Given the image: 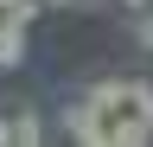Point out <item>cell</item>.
<instances>
[{"instance_id": "8992f818", "label": "cell", "mask_w": 153, "mask_h": 147, "mask_svg": "<svg viewBox=\"0 0 153 147\" xmlns=\"http://www.w3.org/2000/svg\"><path fill=\"white\" fill-rule=\"evenodd\" d=\"M38 13H45V0H0V19H19V26H32Z\"/></svg>"}, {"instance_id": "7a4b0ae2", "label": "cell", "mask_w": 153, "mask_h": 147, "mask_svg": "<svg viewBox=\"0 0 153 147\" xmlns=\"http://www.w3.org/2000/svg\"><path fill=\"white\" fill-rule=\"evenodd\" d=\"M64 134H70V141H89V147H96V134H102V122H96V109H89L83 96L64 109Z\"/></svg>"}, {"instance_id": "277c9868", "label": "cell", "mask_w": 153, "mask_h": 147, "mask_svg": "<svg viewBox=\"0 0 153 147\" xmlns=\"http://www.w3.org/2000/svg\"><path fill=\"white\" fill-rule=\"evenodd\" d=\"M121 19H128V45L153 58V7H140V13H121Z\"/></svg>"}, {"instance_id": "5b68a950", "label": "cell", "mask_w": 153, "mask_h": 147, "mask_svg": "<svg viewBox=\"0 0 153 147\" xmlns=\"http://www.w3.org/2000/svg\"><path fill=\"white\" fill-rule=\"evenodd\" d=\"M128 102H134V115L153 128V83H147V77H128Z\"/></svg>"}, {"instance_id": "9c48e42d", "label": "cell", "mask_w": 153, "mask_h": 147, "mask_svg": "<svg viewBox=\"0 0 153 147\" xmlns=\"http://www.w3.org/2000/svg\"><path fill=\"white\" fill-rule=\"evenodd\" d=\"M45 7H76V0H45Z\"/></svg>"}, {"instance_id": "6da1fadb", "label": "cell", "mask_w": 153, "mask_h": 147, "mask_svg": "<svg viewBox=\"0 0 153 147\" xmlns=\"http://www.w3.org/2000/svg\"><path fill=\"white\" fill-rule=\"evenodd\" d=\"M26 45H32V26L0 19V70H19V64H26Z\"/></svg>"}, {"instance_id": "52a82bcc", "label": "cell", "mask_w": 153, "mask_h": 147, "mask_svg": "<svg viewBox=\"0 0 153 147\" xmlns=\"http://www.w3.org/2000/svg\"><path fill=\"white\" fill-rule=\"evenodd\" d=\"M115 13H140V7H153V0H108Z\"/></svg>"}, {"instance_id": "ba28073f", "label": "cell", "mask_w": 153, "mask_h": 147, "mask_svg": "<svg viewBox=\"0 0 153 147\" xmlns=\"http://www.w3.org/2000/svg\"><path fill=\"white\" fill-rule=\"evenodd\" d=\"M0 147H13V115H0Z\"/></svg>"}, {"instance_id": "3957f363", "label": "cell", "mask_w": 153, "mask_h": 147, "mask_svg": "<svg viewBox=\"0 0 153 147\" xmlns=\"http://www.w3.org/2000/svg\"><path fill=\"white\" fill-rule=\"evenodd\" d=\"M38 141H45L38 109H13V147H38Z\"/></svg>"}]
</instances>
